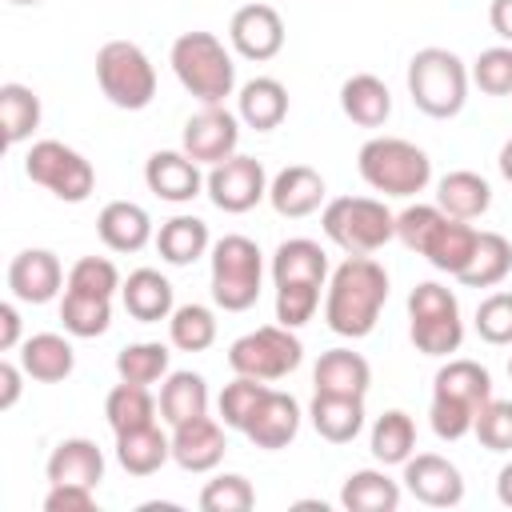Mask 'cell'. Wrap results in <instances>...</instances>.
Here are the masks:
<instances>
[{
  "label": "cell",
  "mask_w": 512,
  "mask_h": 512,
  "mask_svg": "<svg viewBox=\"0 0 512 512\" xmlns=\"http://www.w3.org/2000/svg\"><path fill=\"white\" fill-rule=\"evenodd\" d=\"M388 304V272L372 256H348L332 268L324 292V324L344 340H364Z\"/></svg>",
  "instance_id": "6da1fadb"
},
{
  "label": "cell",
  "mask_w": 512,
  "mask_h": 512,
  "mask_svg": "<svg viewBox=\"0 0 512 512\" xmlns=\"http://www.w3.org/2000/svg\"><path fill=\"white\" fill-rule=\"evenodd\" d=\"M168 64L180 80V88L188 96H196L200 104H224L236 88V64H232V52L224 48L220 36L212 32H180L172 40V52H168Z\"/></svg>",
  "instance_id": "7a4b0ae2"
},
{
  "label": "cell",
  "mask_w": 512,
  "mask_h": 512,
  "mask_svg": "<svg viewBox=\"0 0 512 512\" xmlns=\"http://www.w3.org/2000/svg\"><path fill=\"white\" fill-rule=\"evenodd\" d=\"M360 180L380 196H416L432 184V160L424 148H416L404 136H372L360 144L356 156Z\"/></svg>",
  "instance_id": "3957f363"
},
{
  "label": "cell",
  "mask_w": 512,
  "mask_h": 512,
  "mask_svg": "<svg viewBox=\"0 0 512 512\" xmlns=\"http://www.w3.org/2000/svg\"><path fill=\"white\" fill-rule=\"evenodd\" d=\"M468 68L452 48H420L408 60V96L432 120H452L468 100Z\"/></svg>",
  "instance_id": "277c9868"
},
{
  "label": "cell",
  "mask_w": 512,
  "mask_h": 512,
  "mask_svg": "<svg viewBox=\"0 0 512 512\" xmlns=\"http://www.w3.org/2000/svg\"><path fill=\"white\" fill-rule=\"evenodd\" d=\"M324 236L348 256H372L396 236V212L376 196H336L320 208Z\"/></svg>",
  "instance_id": "5b68a950"
},
{
  "label": "cell",
  "mask_w": 512,
  "mask_h": 512,
  "mask_svg": "<svg viewBox=\"0 0 512 512\" xmlns=\"http://www.w3.org/2000/svg\"><path fill=\"white\" fill-rule=\"evenodd\" d=\"M212 300L224 312H248L260 300L264 284V252L256 240L228 232L212 244Z\"/></svg>",
  "instance_id": "8992f818"
},
{
  "label": "cell",
  "mask_w": 512,
  "mask_h": 512,
  "mask_svg": "<svg viewBox=\"0 0 512 512\" xmlns=\"http://www.w3.org/2000/svg\"><path fill=\"white\" fill-rule=\"evenodd\" d=\"M96 84L104 100L124 112H144L156 100V68L132 40H108L96 52Z\"/></svg>",
  "instance_id": "52a82bcc"
},
{
  "label": "cell",
  "mask_w": 512,
  "mask_h": 512,
  "mask_svg": "<svg viewBox=\"0 0 512 512\" xmlns=\"http://www.w3.org/2000/svg\"><path fill=\"white\" fill-rule=\"evenodd\" d=\"M408 336L424 356H452L464 344V320L452 288L424 280L408 292Z\"/></svg>",
  "instance_id": "ba28073f"
},
{
  "label": "cell",
  "mask_w": 512,
  "mask_h": 512,
  "mask_svg": "<svg viewBox=\"0 0 512 512\" xmlns=\"http://www.w3.org/2000/svg\"><path fill=\"white\" fill-rule=\"evenodd\" d=\"M24 176L64 204H84L96 188V168L64 140H36L24 152Z\"/></svg>",
  "instance_id": "9c48e42d"
},
{
  "label": "cell",
  "mask_w": 512,
  "mask_h": 512,
  "mask_svg": "<svg viewBox=\"0 0 512 512\" xmlns=\"http://www.w3.org/2000/svg\"><path fill=\"white\" fill-rule=\"evenodd\" d=\"M300 360H304V344H300L296 328H284V324L252 328L240 340H232V348H228V368L236 376H256L268 384L296 372Z\"/></svg>",
  "instance_id": "30bf717a"
},
{
  "label": "cell",
  "mask_w": 512,
  "mask_h": 512,
  "mask_svg": "<svg viewBox=\"0 0 512 512\" xmlns=\"http://www.w3.org/2000/svg\"><path fill=\"white\" fill-rule=\"evenodd\" d=\"M204 192H208V200L220 212L244 216V212H252L268 196V172H264V164L256 156L236 152V156H228V160H220V164L208 168Z\"/></svg>",
  "instance_id": "8fae6325"
},
{
  "label": "cell",
  "mask_w": 512,
  "mask_h": 512,
  "mask_svg": "<svg viewBox=\"0 0 512 512\" xmlns=\"http://www.w3.org/2000/svg\"><path fill=\"white\" fill-rule=\"evenodd\" d=\"M236 144H240V116L228 112L224 104H204L196 116L184 120V132H180V148L196 160V164H220L228 156H236Z\"/></svg>",
  "instance_id": "7c38bea8"
},
{
  "label": "cell",
  "mask_w": 512,
  "mask_h": 512,
  "mask_svg": "<svg viewBox=\"0 0 512 512\" xmlns=\"http://www.w3.org/2000/svg\"><path fill=\"white\" fill-rule=\"evenodd\" d=\"M400 480L428 508H456L464 500V476L440 452H412L404 460V476Z\"/></svg>",
  "instance_id": "4fadbf2b"
},
{
  "label": "cell",
  "mask_w": 512,
  "mask_h": 512,
  "mask_svg": "<svg viewBox=\"0 0 512 512\" xmlns=\"http://www.w3.org/2000/svg\"><path fill=\"white\" fill-rule=\"evenodd\" d=\"M228 40H232V52L244 56V60H272L280 56L284 48V20L272 4H244L232 12V24H228Z\"/></svg>",
  "instance_id": "5bb4252c"
},
{
  "label": "cell",
  "mask_w": 512,
  "mask_h": 512,
  "mask_svg": "<svg viewBox=\"0 0 512 512\" xmlns=\"http://www.w3.org/2000/svg\"><path fill=\"white\" fill-rule=\"evenodd\" d=\"M64 268L48 248H24L8 264V292L20 304H48L64 292Z\"/></svg>",
  "instance_id": "9a60e30c"
},
{
  "label": "cell",
  "mask_w": 512,
  "mask_h": 512,
  "mask_svg": "<svg viewBox=\"0 0 512 512\" xmlns=\"http://www.w3.org/2000/svg\"><path fill=\"white\" fill-rule=\"evenodd\" d=\"M268 204L284 220H304L328 204V184L308 164H288L268 180Z\"/></svg>",
  "instance_id": "2e32d148"
},
{
  "label": "cell",
  "mask_w": 512,
  "mask_h": 512,
  "mask_svg": "<svg viewBox=\"0 0 512 512\" xmlns=\"http://www.w3.org/2000/svg\"><path fill=\"white\" fill-rule=\"evenodd\" d=\"M224 452H228L224 420H212L208 412L172 428V460L184 472H212V468H220Z\"/></svg>",
  "instance_id": "e0dca14e"
},
{
  "label": "cell",
  "mask_w": 512,
  "mask_h": 512,
  "mask_svg": "<svg viewBox=\"0 0 512 512\" xmlns=\"http://www.w3.org/2000/svg\"><path fill=\"white\" fill-rule=\"evenodd\" d=\"M144 184H148L152 196H160L168 204H188V200L200 196L204 176H200V164L184 148H164V152H152L148 156Z\"/></svg>",
  "instance_id": "ac0fdd59"
},
{
  "label": "cell",
  "mask_w": 512,
  "mask_h": 512,
  "mask_svg": "<svg viewBox=\"0 0 512 512\" xmlns=\"http://www.w3.org/2000/svg\"><path fill=\"white\" fill-rule=\"evenodd\" d=\"M300 420H304V412H300L296 396L268 388V396H264V400H260V408L252 412V420H248L244 436H248L256 448H264V452H280V448H288V444L296 440Z\"/></svg>",
  "instance_id": "d6986e66"
},
{
  "label": "cell",
  "mask_w": 512,
  "mask_h": 512,
  "mask_svg": "<svg viewBox=\"0 0 512 512\" xmlns=\"http://www.w3.org/2000/svg\"><path fill=\"white\" fill-rule=\"evenodd\" d=\"M96 232L104 240V248L128 256V252H140L148 240H156L152 232V216L148 208H140L136 200H108L96 216Z\"/></svg>",
  "instance_id": "ffe728a7"
},
{
  "label": "cell",
  "mask_w": 512,
  "mask_h": 512,
  "mask_svg": "<svg viewBox=\"0 0 512 512\" xmlns=\"http://www.w3.org/2000/svg\"><path fill=\"white\" fill-rule=\"evenodd\" d=\"M476 240H480V228H472V220H456L444 212V220L432 228L428 244L420 248V256L436 268V272H448V276H460L476 252Z\"/></svg>",
  "instance_id": "44dd1931"
},
{
  "label": "cell",
  "mask_w": 512,
  "mask_h": 512,
  "mask_svg": "<svg viewBox=\"0 0 512 512\" xmlns=\"http://www.w3.org/2000/svg\"><path fill=\"white\" fill-rule=\"evenodd\" d=\"M308 420L320 440L328 444H352L364 428V396H336V392H312Z\"/></svg>",
  "instance_id": "7402d4cb"
},
{
  "label": "cell",
  "mask_w": 512,
  "mask_h": 512,
  "mask_svg": "<svg viewBox=\"0 0 512 512\" xmlns=\"http://www.w3.org/2000/svg\"><path fill=\"white\" fill-rule=\"evenodd\" d=\"M44 476H48V484H88V488H96L104 480V452L88 436H68L52 448V456L44 464Z\"/></svg>",
  "instance_id": "603a6c76"
},
{
  "label": "cell",
  "mask_w": 512,
  "mask_h": 512,
  "mask_svg": "<svg viewBox=\"0 0 512 512\" xmlns=\"http://www.w3.org/2000/svg\"><path fill=\"white\" fill-rule=\"evenodd\" d=\"M120 300H124V312L140 324H160L172 316L176 308V296H172V284L168 276H160L156 268H136L128 272V280L120 284Z\"/></svg>",
  "instance_id": "cb8c5ba5"
},
{
  "label": "cell",
  "mask_w": 512,
  "mask_h": 512,
  "mask_svg": "<svg viewBox=\"0 0 512 512\" xmlns=\"http://www.w3.org/2000/svg\"><path fill=\"white\" fill-rule=\"evenodd\" d=\"M328 276H332L328 252L308 236L280 240V248L272 252V284H320L324 288Z\"/></svg>",
  "instance_id": "d4e9b609"
},
{
  "label": "cell",
  "mask_w": 512,
  "mask_h": 512,
  "mask_svg": "<svg viewBox=\"0 0 512 512\" xmlns=\"http://www.w3.org/2000/svg\"><path fill=\"white\" fill-rule=\"evenodd\" d=\"M20 368L36 384H60V380H68L72 368H76L72 340L60 336V332H36V336H28L20 344Z\"/></svg>",
  "instance_id": "484cf974"
},
{
  "label": "cell",
  "mask_w": 512,
  "mask_h": 512,
  "mask_svg": "<svg viewBox=\"0 0 512 512\" xmlns=\"http://www.w3.org/2000/svg\"><path fill=\"white\" fill-rule=\"evenodd\" d=\"M312 384H316V392L368 396V388H372V364L360 352H352V348H328V352H320V360L312 368Z\"/></svg>",
  "instance_id": "4316f807"
},
{
  "label": "cell",
  "mask_w": 512,
  "mask_h": 512,
  "mask_svg": "<svg viewBox=\"0 0 512 512\" xmlns=\"http://www.w3.org/2000/svg\"><path fill=\"white\" fill-rule=\"evenodd\" d=\"M236 116H240V124H248L256 132L280 128L288 116V88L276 76H252L236 92Z\"/></svg>",
  "instance_id": "83f0119b"
},
{
  "label": "cell",
  "mask_w": 512,
  "mask_h": 512,
  "mask_svg": "<svg viewBox=\"0 0 512 512\" xmlns=\"http://www.w3.org/2000/svg\"><path fill=\"white\" fill-rule=\"evenodd\" d=\"M340 112L360 128H384V120L392 116V92L380 76L356 72L340 84Z\"/></svg>",
  "instance_id": "f1b7e54d"
},
{
  "label": "cell",
  "mask_w": 512,
  "mask_h": 512,
  "mask_svg": "<svg viewBox=\"0 0 512 512\" xmlns=\"http://www.w3.org/2000/svg\"><path fill=\"white\" fill-rule=\"evenodd\" d=\"M436 204H440V212H448L456 220H480L492 208V184L472 168L444 172L436 180Z\"/></svg>",
  "instance_id": "f546056e"
},
{
  "label": "cell",
  "mask_w": 512,
  "mask_h": 512,
  "mask_svg": "<svg viewBox=\"0 0 512 512\" xmlns=\"http://www.w3.org/2000/svg\"><path fill=\"white\" fill-rule=\"evenodd\" d=\"M116 460L128 476H152L172 460V432L164 436L160 424H144L116 436Z\"/></svg>",
  "instance_id": "4dcf8cb0"
},
{
  "label": "cell",
  "mask_w": 512,
  "mask_h": 512,
  "mask_svg": "<svg viewBox=\"0 0 512 512\" xmlns=\"http://www.w3.org/2000/svg\"><path fill=\"white\" fill-rule=\"evenodd\" d=\"M156 252H160V260H168L172 268L196 264L200 256L212 252L208 224H204L200 216H172V220H164L160 232H156Z\"/></svg>",
  "instance_id": "1f68e13d"
},
{
  "label": "cell",
  "mask_w": 512,
  "mask_h": 512,
  "mask_svg": "<svg viewBox=\"0 0 512 512\" xmlns=\"http://www.w3.org/2000/svg\"><path fill=\"white\" fill-rule=\"evenodd\" d=\"M208 412V380L200 372H168L160 380V420L168 428Z\"/></svg>",
  "instance_id": "d6a6232c"
},
{
  "label": "cell",
  "mask_w": 512,
  "mask_h": 512,
  "mask_svg": "<svg viewBox=\"0 0 512 512\" xmlns=\"http://www.w3.org/2000/svg\"><path fill=\"white\" fill-rule=\"evenodd\" d=\"M432 396H448V400H460V404H468V408L480 412V408L492 400V376H488L484 364L460 356V360H448V364L436 372Z\"/></svg>",
  "instance_id": "836d02e7"
},
{
  "label": "cell",
  "mask_w": 512,
  "mask_h": 512,
  "mask_svg": "<svg viewBox=\"0 0 512 512\" xmlns=\"http://www.w3.org/2000/svg\"><path fill=\"white\" fill-rule=\"evenodd\" d=\"M340 504L348 512H396L400 508V484L380 468H360L344 480Z\"/></svg>",
  "instance_id": "e575fe53"
},
{
  "label": "cell",
  "mask_w": 512,
  "mask_h": 512,
  "mask_svg": "<svg viewBox=\"0 0 512 512\" xmlns=\"http://www.w3.org/2000/svg\"><path fill=\"white\" fill-rule=\"evenodd\" d=\"M156 412H160V400H152L148 384H128L120 380L108 396H104V420L108 428L120 436V432H132V428H144V424H156Z\"/></svg>",
  "instance_id": "d590c367"
},
{
  "label": "cell",
  "mask_w": 512,
  "mask_h": 512,
  "mask_svg": "<svg viewBox=\"0 0 512 512\" xmlns=\"http://www.w3.org/2000/svg\"><path fill=\"white\" fill-rule=\"evenodd\" d=\"M508 272H512V240L500 232H480L476 252L456 280L464 288H496V284H504Z\"/></svg>",
  "instance_id": "8d00e7d4"
},
{
  "label": "cell",
  "mask_w": 512,
  "mask_h": 512,
  "mask_svg": "<svg viewBox=\"0 0 512 512\" xmlns=\"http://www.w3.org/2000/svg\"><path fill=\"white\" fill-rule=\"evenodd\" d=\"M60 320L64 332L76 340H96L112 328V296H92V292H72L64 288L60 296Z\"/></svg>",
  "instance_id": "74e56055"
},
{
  "label": "cell",
  "mask_w": 512,
  "mask_h": 512,
  "mask_svg": "<svg viewBox=\"0 0 512 512\" xmlns=\"http://www.w3.org/2000/svg\"><path fill=\"white\" fill-rule=\"evenodd\" d=\"M0 128L8 148L32 140V132L40 128V96L28 84H16V80L0 84Z\"/></svg>",
  "instance_id": "f35d334b"
},
{
  "label": "cell",
  "mask_w": 512,
  "mask_h": 512,
  "mask_svg": "<svg viewBox=\"0 0 512 512\" xmlns=\"http://www.w3.org/2000/svg\"><path fill=\"white\" fill-rule=\"evenodd\" d=\"M368 444H372V456L384 468L388 464H400L404 468V460L416 452V424H412V416L404 408H388L384 416H376Z\"/></svg>",
  "instance_id": "ab89813d"
},
{
  "label": "cell",
  "mask_w": 512,
  "mask_h": 512,
  "mask_svg": "<svg viewBox=\"0 0 512 512\" xmlns=\"http://www.w3.org/2000/svg\"><path fill=\"white\" fill-rule=\"evenodd\" d=\"M168 364H172V352L160 340H136L116 352V376L128 384H156L168 376Z\"/></svg>",
  "instance_id": "60d3db41"
},
{
  "label": "cell",
  "mask_w": 512,
  "mask_h": 512,
  "mask_svg": "<svg viewBox=\"0 0 512 512\" xmlns=\"http://www.w3.org/2000/svg\"><path fill=\"white\" fill-rule=\"evenodd\" d=\"M168 340L180 352H204L216 344V316L204 304H180L168 316Z\"/></svg>",
  "instance_id": "b9f144b4"
},
{
  "label": "cell",
  "mask_w": 512,
  "mask_h": 512,
  "mask_svg": "<svg viewBox=\"0 0 512 512\" xmlns=\"http://www.w3.org/2000/svg\"><path fill=\"white\" fill-rule=\"evenodd\" d=\"M268 380H256V376H236L232 384H224V392H220V420H224V428H236V432H244L248 428V420H252V412L260 408V400L268 396Z\"/></svg>",
  "instance_id": "7bdbcfd3"
},
{
  "label": "cell",
  "mask_w": 512,
  "mask_h": 512,
  "mask_svg": "<svg viewBox=\"0 0 512 512\" xmlns=\"http://www.w3.org/2000/svg\"><path fill=\"white\" fill-rule=\"evenodd\" d=\"M472 84L484 92V96H512V44H496V48H484L472 68H468Z\"/></svg>",
  "instance_id": "ee69618b"
},
{
  "label": "cell",
  "mask_w": 512,
  "mask_h": 512,
  "mask_svg": "<svg viewBox=\"0 0 512 512\" xmlns=\"http://www.w3.org/2000/svg\"><path fill=\"white\" fill-rule=\"evenodd\" d=\"M252 504H256V492H252V484L240 472L212 476L200 488V508L204 512H248Z\"/></svg>",
  "instance_id": "f6af8a7d"
},
{
  "label": "cell",
  "mask_w": 512,
  "mask_h": 512,
  "mask_svg": "<svg viewBox=\"0 0 512 512\" xmlns=\"http://www.w3.org/2000/svg\"><path fill=\"white\" fill-rule=\"evenodd\" d=\"M120 268L108 260V256H80L72 268H68V284L72 292H92V296H112L120 292Z\"/></svg>",
  "instance_id": "bcb514c9"
},
{
  "label": "cell",
  "mask_w": 512,
  "mask_h": 512,
  "mask_svg": "<svg viewBox=\"0 0 512 512\" xmlns=\"http://www.w3.org/2000/svg\"><path fill=\"white\" fill-rule=\"evenodd\" d=\"M472 436H476L488 452H512V400H496V396H492V400L476 412Z\"/></svg>",
  "instance_id": "7dc6e473"
},
{
  "label": "cell",
  "mask_w": 512,
  "mask_h": 512,
  "mask_svg": "<svg viewBox=\"0 0 512 512\" xmlns=\"http://www.w3.org/2000/svg\"><path fill=\"white\" fill-rule=\"evenodd\" d=\"M320 308V284H276V324L304 328Z\"/></svg>",
  "instance_id": "c3c4849f"
},
{
  "label": "cell",
  "mask_w": 512,
  "mask_h": 512,
  "mask_svg": "<svg viewBox=\"0 0 512 512\" xmlns=\"http://www.w3.org/2000/svg\"><path fill=\"white\" fill-rule=\"evenodd\" d=\"M476 336L484 344H512V292H492L476 308Z\"/></svg>",
  "instance_id": "681fc988"
},
{
  "label": "cell",
  "mask_w": 512,
  "mask_h": 512,
  "mask_svg": "<svg viewBox=\"0 0 512 512\" xmlns=\"http://www.w3.org/2000/svg\"><path fill=\"white\" fill-rule=\"evenodd\" d=\"M440 220H444L440 204H408L404 212H396V240H400L408 252L420 256V248L428 244V236H432V228H436Z\"/></svg>",
  "instance_id": "f907efd6"
},
{
  "label": "cell",
  "mask_w": 512,
  "mask_h": 512,
  "mask_svg": "<svg viewBox=\"0 0 512 512\" xmlns=\"http://www.w3.org/2000/svg\"><path fill=\"white\" fill-rule=\"evenodd\" d=\"M428 420H432V432L440 440H464L472 432V424H476V408H468L460 400H448V396H432Z\"/></svg>",
  "instance_id": "816d5d0a"
},
{
  "label": "cell",
  "mask_w": 512,
  "mask_h": 512,
  "mask_svg": "<svg viewBox=\"0 0 512 512\" xmlns=\"http://www.w3.org/2000/svg\"><path fill=\"white\" fill-rule=\"evenodd\" d=\"M96 508V488L88 484H48L44 512H92Z\"/></svg>",
  "instance_id": "f5cc1de1"
},
{
  "label": "cell",
  "mask_w": 512,
  "mask_h": 512,
  "mask_svg": "<svg viewBox=\"0 0 512 512\" xmlns=\"http://www.w3.org/2000/svg\"><path fill=\"white\" fill-rule=\"evenodd\" d=\"M24 368L20 364H12V360H0V412H8V408H16V400H20V392H24Z\"/></svg>",
  "instance_id": "db71d44e"
},
{
  "label": "cell",
  "mask_w": 512,
  "mask_h": 512,
  "mask_svg": "<svg viewBox=\"0 0 512 512\" xmlns=\"http://www.w3.org/2000/svg\"><path fill=\"white\" fill-rule=\"evenodd\" d=\"M24 340H20V312H16V304L12 300H4L0 304V352H12V348H20Z\"/></svg>",
  "instance_id": "11a10c76"
},
{
  "label": "cell",
  "mask_w": 512,
  "mask_h": 512,
  "mask_svg": "<svg viewBox=\"0 0 512 512\" xmlns=\"http://www.w3.org/2000/svg\"><path fill=\"white\" fill-rule=\"evenodd\" d=\"M488 24L504 44H512V0H492L488 4Z\"/></svg>",
  "instance_id": "9f6ffc18"
},
{
  "label": "cell",
  "mask_w": 512,
  "mask_h": 512,
  "mask_svg": "<svg viewBox=\"0 0 512 512\" xmlns=\"http://www.w3.org/2000/svg\"><path fill=\"white\" fill-rule=\"evenodd\" d=\"M496 500H500L504 508H512V460L496 472Z\"/></svg>",
  "instance_id": "6f0895ef"
},
{
  "label": "cell",
  "mask_w": 512,
  "mask_h": 512,
  "mask_svg": "<svg viewBox=\"0 0 512 512\" xmlns=\"http://www.w3.org/2000/svg\"><path fill=\"white\" fill-rule=\"evenodd\" d=\"M496 164H500V176L512 184V140H504V144H500V156H496Z\"/></svg>",
  "instance_id": "680465c9"
},
{
  "label": "cell",
  "mask_w": 512,
  "mask_h": 512,
  "mask_svg": "<svg viewBox=\"0 0 512 512\" xmlns=\"http://www.w3.org/2000/svg\"><path fill=\"white\" fill-rule=\"evenodd\" d=\"M8 4H16V8H32V4H40V0H8Z\"/></svg>",
  "instance_id": "91938a15"
},
{
  "label": "cell",
  "mask_w": 512,
  "mask_h": 512,
  "mask_svg": "<svg viewBox=\"0 0 512 512\" xmlns=\"http://www.w3.org/2000/svg\"><path fill=\"white\" fill-rule=\"evenodd\" d=\"M508 376H512V356H508Z\"/></svg>",
  "instance_id": "94428289"
}]
</instances>
